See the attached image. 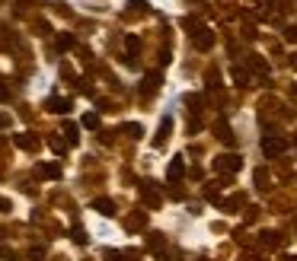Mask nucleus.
<instances>
[{"mask_svg": "<svg viewBox=\"0 0 297 261\" xmlns=\"http://www.w3.org/2000/svg\"><path fill=\"white\" fill-rule=\"evenodd\" d=\"M214 169L224 172V175H233V172H240V169H243V159L236 156V153H221V156L214 159Z\"/></svg>", "mask_w": 297, "mask_h": 261, "instance_id": "obj_1", "label": "nucleus"}, {"mask_svg": "<svg viewBox=\"0 0 297 261\" xmlns=\"http://www.w3.org/2000/svg\"><path fill=\"white\" fill-rule=\"evenodd\" d=\"M284 150H288V140H284V137H275V134L262 137V153H265V156H281Z\"/></svg>", "mask_w": 297, "mask_h": 261, "instance_id": "obj_2", "label": "nucleus"}, {"mask_svg": "<svg viewBox=\"0 0 297 261\" xmlns=\"http://www.w3.org/2000/svg\"><path fill=\"white\" fill-rule=\"evenodd\" d=\"M141 201H144L147 207H160L163 204V194H160V188L153 182H144V185H141Z\"/></svg>", "mask_w": 297, "mask_h": 261, "instance_id": "obj_3", "label": "nucleus"}, {"mask_svg": "<svg viewBox=\"0 0 297 261\" xmlns=\"http://www.w3.org/2000/svg\"><path fill=\"white\" fill-rule=\"evenodd\" d=\"M192 42H195L198 51H211V48H214V32H211V29H198L192 35Z\"/></svg>", "mask_w": 297, "mask_h": 261, "instance_id": "obj_4", "label": "nucleus"}, {"mask_svg": "<svg viewBox=\"0 0 297 261\" xmlns=\"http://www.w3.org/2000/svg\"><path fill=\"white\" fill-rule=\"evenodd\" d=\"M259 242H262V248H281L284 245V236L275 233V230H265L262 236H259Z\"/></svg>", "mask_w": 297, "mask_h": 261, "instance_id": "obj_5", "label": "nucleus"}, {"mask_svg": "<svg viewBox=\"0 0 297 261\" xmlns=\"http://www.w3.org/2000/svg\"><path fill=\"white\" fill-rule=\"evenodd\" d=\"M13 144H16L19 150H39V137L29 134V130H22V134H16V137H13Z\"/></svg>", "mask_w": 297, "mask_h": 261, "instance_id": "obj_6", "label": "nucleus"}, {"mask_svg": "<svg viewBox=\"0 0 297 261\" xmlns=\"http://www.w3.org/2000/svg\"><path fill=\"white\" fill-rule=\"evenodd\" d=\"M45 109L55 112V115H67L70 112V99H61V96H51L48 102H45Z\"/></svg>", "mask_w": 297, "mask_h": 261, "instance_id": "obj_7", "label": "nucleus"}, {"mask_svg": "<svg viewBox=\"0 0 297 261\" xmlns=\"http://www.w3.org/2000/svg\"><path fill=\"white\" fill-rule=\"evenodd\" d=\"M35 172H39L42 179H61V166H58V162H42Z\"/></svg>", "mask_w": 297, "mask_h": 261, "instance_id": "obj_8", "label": "nucleus"}, {"mask_svg": "<svg viewBox=\"0 0 297 261\" xmlns=\"http://www.w3.org/2000/svg\"><path fill=\"white\" fill-rule=\"evenodd\" d=\"M93 210L102 213V217H112V213H115V204H112L109 198H96V201H93Z\"/></svg>", "mask_w": 297, "mask_h": 261, "instance_id": "obj_9", "label": "nucleus"}, {"mask_svg": "<svg viewBox=\"0 0 297 261\" xmlns=\"http://www.w3.org/2000/svg\"><path fill=\"white\" fill-rule=\"evenodd\" d=\"M170 130H173V118H163V121H160V130H157V137H153V144L163 147V140H166V134H170Z\"/></svg>", "mask_w": 297, "mask_h": 261, "instance_id": "obj_10", "label": "nucleus"}, {"mask_svg": "<svg viewBox=\"0 0 297 261\" xmlns=\"http://www.w3.org/2000/svg\"><path fill=\"white\" fill-rule=\"evenodd\" d=\"M249 67H253L256 74H262V77L268 74V64H265V61H262V57H259V54H249Z\"/></svg>", "mask_w": 297, "mask_h": 261, "instance_id": "obj_11", "label": "nucleus"}, {"mask_svg": "<svg viewBox=\"0 0 297 261\" xmlns=\"http://www.w3.org/2000/svg\"><path fill=\"white\" fill-rule=\"evenodd\" d=\"M125 51H128V57H134L141 51V39H138V35H128V39H125Z\"/></svg>", "mask_w": 297, "mask_h": 261, "instance_id": "obj_12", "label": "nucleus"}, {"mask_svg": "<svg viewBox=\"0 0 297 261\" xmlns=\"http://www.w3.org/2000/svg\"><path fill=\"white\" fill-rule=\"evenodd\" d=\"M147 245L153 248V252H160V258H163V245H166V242H163L160 233H150V236H147Z\"/></svg>", "mask_w": 297, "mask_h": 261, "instance_id": "obj_13", "label": "nucleus"}, {"mask_svg": "<svg viewBox=\"0 0 297 261\" xmlns=\"http://www.w3.org/2000/svg\"><path fill=\"white\" fill-rule=\"evenodd\" d=\"M157 86H160V74H147V80H144V86H141V89L150 96V92H157Z\"/></svg>", "mask_w": 297, "mask_h": 261, "instance_id": "obj_14", "label": "nucleus"}, {"mask_svg": "<svg viewBox=\"0 0 297 261\" xmlns=\"http://www.w3.org/2000/svg\"><path fill=\"white\" fill-rule=\"evenodd\" d=\"M182 172H185V166H182V156H176L170 162V179H182Z\"/></svg>", "mask_w": 297, "mask_h": 261, "instance_id": "obj_15", "label": "nucleus"}, {"mask_svg": "<svg viewBox=\"0 0 297 261\" xmlns=\"http://www.w3.org/2000/svg\"><path fill=\"white\" fill-rule=\"evenodd\" d=\"M64 140H67V144H70V147H74V144H77V140H80V134H77V124H70V121L64 124Z\"/></svg>", "mask_w": 297, "mask_h": 261, "instance_id": "obj_16", "label": "nucleus"}, {"mask_svg": "<svg viewBox=\"0 0 297 261\" xmlns=\"http://www.w3.org/2000/svg\"><path fill=\"white\" fill-rule=\"evenodd\" d=\"M58 48H61V51H70V48H74V35L61 32V35H58Z\"/></svg>", "mask_w": 297, "mask_h": 261, "instance_id": "obj_17", "label": "nucleus"}, {"mask_svg": "<svg viewBox=\"0 0 297 261\" xmlns=\"http://www.w3.org/2000/svg\"><path fill=\"white\" fill-rule=\"evenodd\" d=\"M83 127L96 130V127H99V115H96V112H87V115H83Z\"/></svg>", "mask_w": 297, "mask_h": 261, "instance_id": "obj_18", "label": "nucleus"}, {"mask_svg": "<svg viewBox=\"0 0 297 261\" xmlns=\"http://www.w3.org/2000/svg\"><path fill=\"white\" fill-rule=\"evenodd\" d=\"M48 147H51L55 153H64V150H67L70 144H67V140H61V137H51V140H48Z\"/></svg>", "mask_w": 297, "mask_h": 261, "instance_id": "obj_19", "label": "nucleus"}, {"mask_svg": "<svg viewBox=\"0 0 297 261\" xmlns=\"http://www.w3.org/2000/svg\"><path fill=\"white\" fill-rule=\"evenodd\" d=\"M233 80L240 83V86H246V83H249V74H246L243 67H233Z\"/></svg>", "mask_w": 297, "mask_h": 261, "instance_id": "obj_20", "label": "nucleus"}, {"mask_svg": "<svg viewBox=\"0 0 297 261\" xmlns=\"http://www.w3.org/2000/svg\"><path fill=\"white\" fill-rule=\"evenodd\" d=\"M70 239H74L77 245H83V242H87V233H83L80 226H74V230H70Z\"/></svg>", "mask_w": 297, "mask_h": 261, "instance_id": "obj_21", "label": "nucleus"}, {"mask_svg": "<svg viewBox=\"0 0 297 261\" xmlns=\"http://www.w3.org/2000/svg\"><path fill=\"white\" fill-rule=\"evenodd\" d=\"M256 185H259V188L268 185V172H265V169H256Z\"/></svg>", "mask_w": 297, "mask_h": 261, "instance_id": "obj_22", "label": "nucleus"}, {"mask_svg": "<svg viewBox=\"0 0 297 261\" xmlns=\"http://www.w3.org/2000/svg\"><path fill=\"white\" fill-rule=\"evenodd\" d=\"M125 130H128V137H141V134H144V130H141V124H125Z\"/></svg>", "mask_w": 297, "mask_h": 261, "instance_id": "obj_23", "label": "nucleus"}, {"mask_svg": "<svg viewBox=\"0 0 297 261\" xmlns=\"http://www.w3.org/2000/svg\"><path fill=\"white\" fill-rule=\"evenodd\" d=\"M284 42H297V26H288V29H284Z\"/></svg>", "mask_w": 297, "mask_h": 261, "instance_id": "obj_24", "label": "nucleus"}, {"mask_svg": "<svg viewBox=\"0 0 297 261\" xmlns=\"http://www.w3.org/2000/svg\"><path fill=\"white\" fill-rule=\"evenodd\" d=\"M105 261H125L122 252H105Z\"/></svg>", "mask_w": 297, "mask_h": 261, "instance_id": "obj_25", "label": "nucleus"}, {"mask_svg": "<svg viewBox=\"0 0 297 261\" xmlns=\"http://www.w3.org/2000/svg\"><path fill=\"white\" fill-rule=\"evenodd\" d=\"M7 99H10V89L4 86V83H0V102H7Z\"/></svg>", "mask_w": 297, "mask_h": 261, "instance_id": "obj_26", "label": "nucleus"}, {"mask_svg": "<svg viewBox=\"0 0 297 261\" xmlns=\"http://www.w3.org/2000/svg\"><path fill=\"white\" fill-rule=\"evenodd\" d=\"M0 210H10V201H4V198H0Z\"/></svg>", "mask_w": 297, "mask_h": 261, "instance_id": "obj_27", "label": "nucleus"}, {"mask_svg": "<svg viewBox=\"0 0 297 261\" xmlns=\"http://www.w3.org/2000/svg\"><path fill=\"white\" fill-rule=\"evenodd\" d=\"M291 67H294V70H297V54H291Z\"/></svg>", "mask_w": 297, "mask_h": 261, "instance_id": "obj_28", "label": "nucleus"}, {"mask_svg": "<svg viewBox=\"0 0 297 261\" xmlns=\"http://www.w3.org/2000/svg\"><path fill=\"white\" fill-rule=\"evenodd\" d=\"M0 144H4V140H0Z\"/></svg>", "mask_w": 297, "mask_h": 261, "instance_id": "obj_29", "label": "nucleus"}]
</instances>
